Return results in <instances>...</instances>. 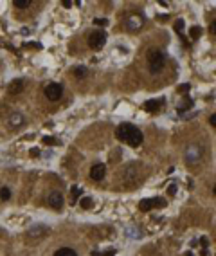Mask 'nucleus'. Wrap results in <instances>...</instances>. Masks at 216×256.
Segmentation results:
<instances>
[{
	"instance_id": "nucleus-1",
	"label": "nucleus",
	"mask_w": 216,
	"mask_h": 256,
	"mask_svg": "<svg viewBox=\"0 0 216 256\" xmlns=\"http://www.w3.org/2000/svg\"><path fill=\"white\" fill-rule=\"evenodd\" d=\"M117 137L124 143H128L130 146H139L142 143V132L133 126V125H128V123H123L119 128H117Z\"/></svg>"
},
{
	"instance_id": "nucleus-2",
	"label": "nucleus",
	"mask_w": 216,
	"mask_h": 256,
	"mask_svg": "<svg viewBox=\"0 0 216 256\" xmlns=\"http://www.w3.org/2000/svg\"><path fill=\"white\" fill-rule=\"evenodd\" d=\"M148 65H150V70L153 74L160 72L162 67H164V52H160V51H150L148 52Z\"/></svg>"
},
{
	"instance_id": "nucleus-3",
	"label": "nucleus",
	"mask_w": 216,
	"mask_h": 256,
	"mask_svg": "<svg viewBox=\"0 0 216 256\" xmlns=\"http://www.w3.org/2000/svg\"><path fill=\"white\" fill-rule=\"evenodd\" d=\"M105 42H106V34H105L103 31H94V32H90V36H88V45H90L92 49H101V47L105 45Z\"/></svg>"
},
{
	"instance_id": "nucleus-4",
	"label": "nucleus",
	"mask_w": 216,
	"mask_h": 256,
	"mask_svg": "<svg viewBox=\"0 0 216 256\" xmlns=\"http://www.w3.org/2000/svg\"><path fill=\"white\" fill-rule=\"evenodd\" d=\"M45 96H47V99H50V101H58V99L63 96V87H61L59 83H50V85L45 87Z\"/></svg>"
},
{
	"instance_id": "nucleus-5",
	"label": "nucleus",
	"mask_w": 216,
	"mask_h": 256,
	"mask_svg": "<svg viewBox=\"0 0 216 256\" xmlns=\"http://www.w3.org/2000/svg\"><path fill=\"white\" fill-rule=\"evenodd\" d=\"M164 200L162 199H144L139 202V209L141 211H151V208H157V206H162Z\"/></svg>"
},
{
	"instance_id": "nucleus-6",
	"label": "nucleus",
	"mask_w": 216,
	"mask_h": 256,
	"mask_svg": "<svg viewBox=\"0 0 216 256\" xmlns=\"http://www.w3.org/2000/svg\"><path fill=\"white\" fill-rule=\"evenodd\" d=\"M105 175H106V166L105 164H94L90 168V177L94 180H103Z\"/></svg>"
},
{
	"instance_id": "nucleus-7",
	"label": "nucleus",
	"mask_w": 216,
	"mask_h": 256,
	"mask_svg": "<svg viewBox=\"0 0 216 256\" xmlns=\"http://www.w3.org/2000/svg\"><path fill=\"white\" fill-rule=\"evenodd\" d=\"M49 204H50V208L59 209V208L63 206V197H61L59 193H50V197H49Z\"/></svg>"
},
{
	"instance_id": "nucleus-8",
	"label": "nucleus",
	"mask_w": 216,
	"mask_h": 256,
	"mask_svg": "<svg viewBox=\"0 0 216 256\" xmlns=\"http://www.w3.org/2000/svg\"><path fill=\"white\" fill-rule=\"evenodd\" d=\"M23 90V79H14L9 87H7V92L9 94H20Z\"/></svg>"
},
{
	"instance_id": "nucleus-9",
	"label": "nucleus",
	"mask_w": 216,
	"mask_h": 256,
	"mask_svg": "<svg viewBox=\"0 0 216 256\" xmlns=\"http://www.w3.org/2000/svg\"><path fill=\"white\" fill-rule=\"evenodd\" d=\"M160 105H162V101H159V99H150V101L144 103V110H146V112H159V110H160Z\"/></svg>"
},
{
	"instance_id": "nucleus-10",
	"label": "nucleus",
	"mask_w": 216,
	"mask_h": 256,
	"mask_svg": "<svg viewBox=\"0 0 216 256\" xmlns=\"http://www.w3.org/2000/svg\"><path fill=\"white\" fill-rule=\"evenodd\" d=\"M54 256H78L76 254V251L74 249H68V247H63V249H59V251H56V254Z\"/></svg>"
},
{
	"instance_id": "nucleus-11",
	"label": "nucleus",
	"mask_w": 216,
	"mask_h": 256,
	"mask_svg": "<svg viewBox=\"0 0 216 256\" xmlns=\"http://www.w3.org/2000/svg\"><path fill=\"white\" fill-rule=\"evenodd\" d=\"M79 206H81L83 209H90V208L94 206V202H92V199H90V197H83V199H81V202H79Z\"/></svg>"
},
{
	"instance_id": "nucleus-12",
	"label": "nucleus",
	"mask_w": 216,
	"mask_h": 256,
	"mask_svg": "<svg viewBox=\"0 0 216 256\" xmlns=\"http://www.w3.org/2000/svg\"><path fill=\"white\" fill-rule=\"evenodd\" d=\"M22 121H23V117H22L20 114H14V116L11 117V121H9V123H11V126L14 128V126H18V125L22 123Z\"/></svg>"
},
{
	"instance_id": "nucleus-13",
	"label": "nucleus",
	"mask_w": 216,
	"mask_h": 256,
	"mask_svg": "<svg viewBox=\"0 0 216 256\" xmlns=\"http://www.w3.org/2000/svg\"><path fill=\"white\" fill-rule=\"evenodd\" d=\"M74 76L76 78H85L87 76V69L85 67H76L74 69Z\"/></svg>"
},
{
	"instance_id": "nucleus-14",
	"label": "nucleus",
	"mask_w": 216,
	"mask_h": 256,
	"mask_svg": "<svg viewBox=\"0 0 216 256\" xmlns=\"http://www.w3.org/2000/svg\"><path fill=\"white\" fill-rule=\"evenodd\" d=\"M70 195H72V204L78 200V197L81 195V188H78V186H74L72 190H70Z\"/></svg>"
},
{
	"instance_id": "nucleus-15",
	"label": "nucleus",
	"mask_w": 216,
	"mask_h": 256,
	"mask_svg": "<svg viewBox=\"0 0 216 256\" xmlns=\"http://www.w3.org/2000/svg\"><path fill=\"white\" fill-rule=\"evenodd\" d=\"M13 4H14L16 7H29V5H31V0H14Z\"/></svg>"
},
{
	"instance_id": "nucleus-16",
	"label": "nucleus",
	"mask_w": 216,
	"mask_h": 256,
	"mask_svg": "<svg viewBox=\"0 0 216 256\" xmlns=\"http://www.w3.org/2000/svg\"><path fill=\"white\" fill-rule=\"evenodd\" d=\"M200 34H202V27H193V29H191V38H193V40L200 38Z\"/></svg>"
},
{
	"instance_id": "nucleus-17",
	"label": "nucleus",
	"mask_w": 216,
	"mask_h": 256,
	"mask_svg": "<svg viewBox=\"0 0 216 256\" xmlns=\"http://www.w3.org/2000/svg\"><path fill=\"white\" fill-rule=\"evenodd\" d=\"M9 197H11V191H9L7 188H2V190H0V200H7Z\"/></svg>"
},
{
	"instance_id": "nucleus-18",
	"label": "nucleus",
	"mask_w": 216,
	"mask_h": 256,
	"mask_svg": "<svg viewBox=\"0 0 216 256\" xmlns=\"http://www.w3.org/2000/svg\"><path fill=\"white\" fill-rule=\"evenodd\" d=\"M130 29H135V27H141V18H132L130 23H128Z\"/></svg>"
},
{
	"instance_id": "nucleus-19",
	"label": "nucleus",
	"mask_w": 216,
	"mask_h": 256,
	"mask_svg": "<svg viewBox=\"0 0 216 256\" xmlns=\"http://www.w3.org/2000/svg\"><path fill=\"white\" fill-rule=\"evenodd\" d=\"M43 143L45 144H58V139L56 137H50V135H45L43 137Z\"/></svg>"
},
{
	"instance_id": "nucleus-20",
	"label": "nucleus",
	"mask_w": 216,
	"mask_h": 256,
	"mask_svg": "<svg viewBox=\"0 0 216 256\" xmlns=\"http://www.w3.org/2000/svg\"><path fill=\"white\" fill-rule=\"evenodd\" d=\"M175 31H177V32H182V31H184V22H182V20H177V22H175Z\"/></svg>"
},
{
	"instance_id": "nucleus-21",
	"label": "nucleus",
	"mask_w": 216,
	"mask_h": 256,
	"mask_svg": "<svg viewBox=\"0 0 216 256\" xmlns=\"http://www.w3.org/2000/svg\"><path fill=\"white\" fill-rule=\"evenodd\" d=\"M94 23H97V25H106L108 20H106V18H94Z\"/></svg>"
},
{
	"instance_id": "nucleus-22",
	"label": "nucleus",
	"mask_w": 216,
	"mask_h": 256,
	"mask_svg": "<svg viewBox=\"0 0 216 256\" xmlns=\"http://www.w3.org/2000/svg\"><path fill=\"white\" fill-rule=\"evenodd\" d=\"M200 245L205 249V247L209 245V238H207V236H202V238H200Z\"/></svg>"
},
{
	"instance_id": "nucleus-23",
	"label": "nucleus",
	"mask_w": 216,
	"mask_h": 256,
	"mask_svg": "<svg viewBox=\"0 0 216 256\" xmlns=\"http://www.w3.org/2000/svg\"><path fill=\"white\" fill-rule=\"evenodd\" d=\"M187 90H189V85L187 83H184V85L178 87V92H187Z\"/></svg>"
},
{
	"instance_id": "nucleus-24",
	"label": "nucleus",
	"mask_w": 216,
	"mask_h": 256,
	"mask_svg": "<svg viewBox=\"0 0 216 256\" xmlns=\"http://www.w3.org/2000/svg\"><path fill=\"white\" fill-rule=\"evenodd\" d=\"M31 155H32V157H40V150H38V148H32V150H31Z\"/></svg>"
},
{
	"instance_id": "nucleus-25",
	"label": "nucleus",
	"mask_w": 216,
	"mask_h": 256,
	"mask_svg": "<svg viewBox=\"0 0 216 256\" xmlns=\"http://www.w3.org/2000/svg\"><path fill=\"white\" fill-rule=\"evenodd\" d=\"M175 191H177V186H175V184H171V186H169V190H168V193H169V195H175Z\"/></svg>"
},
{
	"instance_id": "nucleus-26",
	"label": "nucleus",
	"mask_w": 216,
	"mask_h": 256,
	"mask_svg": "<svg viewBox=\"0 0 216 256\" xmlns=\"http://www.w3.org/2000/svg\"><path fill=\"white\" fill-rule=\"evenodd\" d=\"M209 123H211L213 126H216V116H214V114H213V116L209 117Z\"/></svg>"
},
{
	"instance_id": "nucleus-27",
	"label": "nucleus",
	"mask_w": 216,
	"mask_h": 256,
	"mask_svg": "<svg viewBox=\"0 0 216 256\" xmlns=\"http://www.w3.org/2000/svg\"><path fill=\"white\" fill-rule=\"evenodd\" d=\"M63 5H65V7H70V5H72V2H70V0H63Z\"/></svg>"
},
{
	"instance_id": "nucleus-28",
	"label": "nucleus",
	"mask_w": 216,
	"mask_h": 256,
	"mask_svg": "<svg viewBox=\"0 0 216 256\" xmlns=\"http://www.w3.org/2000/svg\"><path fill=\"white\" fill-rule=\"evenodd\" d=\"M186 256H193V253H186Z\"/></svg>"
}]
</instances>
